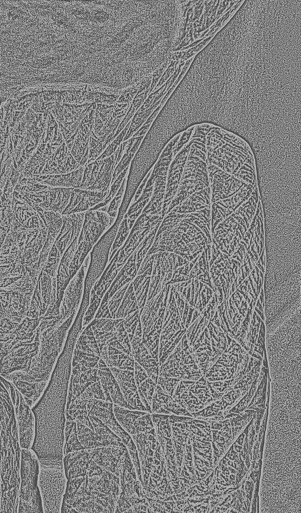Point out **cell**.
<instances>
[{
  "instance_id": "cell-3",
  "label": "cell",
  "mask_w": 301,
  "mask_h": 513,
  "mask_svg": "<svg viewBox=\"0 0 301 513\" xmlns=\"http://www.w3.org/2000/svg\"><path fill=\"white\" fill-rule=\"evenodd\" d=\"M174 18H164L142 29L129 43L115 52L105 56L107 64L139 63L161 55L174 38Z\"/></svg>"
},
{
  "instance_id": "cell-13",
  "label": "cell",
  "mask_w": 301,
  "mask_h": 513,
  "mask_svg": "<svg viewBox=\"0 0 301 513\" xmlns=\"http://www.w3.org/2000/svg\"><path fill=\"white\" fill-rule=\"evenodd\" d=\"M211 189V203L226 200L252 186L212 164H207Z\"/></svg>"
},
{
  "instance_id": "cell-26",
  "label": "cell",
  "mask_w": 301,
  "mask_h": 513,
  "mask_svg": "<svg viewBox=\"0 0 301 513\" xmlns=\"http://www.w3.org/2000/svg\"><path fill=\"white\" fill-rule=\"evenodd\" d=\"M68 56L66 53H52L38 56L25 62L22 66L29 70L38 71L49 70L61 64Z\"/></svg>"
},
{
  "instance_id": "cell-7",
  "label": "cell",
  "mask_w": 301,
  "mask_h": 513,
  "mask_svg": "<svg viewBox=\"0 0 301 513\" xmlns=\"http://www.w3.org/2000/svg\"><path fill=\"white\" fill-rule=\"evenodd\" d=\"M39 458L32 448L22 449L18 513H42L43 508L38 480Z\"/></svg>"
},
{
  "instance_id": "cell-30",
  "label": "cell",
  "mask_w": 301,
  "mask_h": 513,
  "mask_svg": "<svg viewBox=\"0 0 301 513\" xmlns=\"http://www.w3.org/2000/svg\"><path fill=\"white\" fill-rule=\"evenodd\" d=\"M180 380L176 378L159 376L157 384L159 385L167 393L172 396Z\"/></svg>"
},
{
  "instance_id": "cell-32",
  "label": "cell",
  "mask_w": 301,
  "mask_h": 513,
  "mask_svg": "<svg viewBox=\"0 0 301 513\" xmlns=\"http://www.w3.org/2000/svg\"><path fill=\"white\" fill-rule=\"evenodd\" d=\"M140 82L137 83L122 91L117 103L121 104H130L136 95Z\"/></svg>"
},
{
  "instance_id": "cell-21",
  "label": "cell",
  "mask_w": 301,
  "mask_h": 513,
  "mask_svg": "<svg viewBox=\"0 0 301 513\" xmlns=\"http://www.w3.org/2000/svg\"><path fill=\"white\" fill-rule=\"evenodd\" d=\"M67 478L84 476L92 460L91 449L70 452L62 456Z\"/></svg>"
},
{
  "instance_id": "cell-11",
  "label": "cell",
  "mask_w": 301,
  "mask_h": 513,
  "mask_svg": "<svg viewBox=\"0 0 301 513\" xmlns=\"http://www.w3.org/2000/svg\"><path fill=\"white\" fill-rule=\"evenodd\" d=\"M174 293L169 295L159 340V362L162 364L186 333Z\"/></svg>"
},
{
  "instance_id": "cell-2",
  "label": "cell",
  "mask_w": 301,
  "mask_h": 513,
  "mask_svg": "<svg viewBox=\"0 0 301 513\" xmlns=\"http://www.w3.org/2000/svg\"><path fill=\"white\" fill-rule=\"evenodd\" d=\"M22 449L14 405L1 383L0 513H18Z\"/></svg>"
},
{
  "instance_id": "cell-4",
  "label": "cell",
  "mask_w": 301,
  "mask_h": 513,
  "mask_svg": "<svg viewBox=\"0 0 301 513\" xmlns=\"http://www.w3.org/2000/svg\"><path fill=\"white\" fill-rule=\"evenodd\" d=\"M207 164H214L236 177L247 164H255L248 144L239 136L216 126L206 137Z\"/></svg>"
},
{
  "instance_id": "cell-31",
  "label": "cell",
  "mask_w": 301,
  "mask_h": 513,
  "mask_svg": "<svg viewBox=\"0 0 301 513\" xmlns=\"http://www.w3.org/2000/svg\"><path fill=\"white\" fill-rule=\"evenodd\" d=\"M213 37H210L205 39L204 41L192 47L191 48H188L187 50H179L182 52L180 60L186 62L189 59L195 56L203 49L206 45L210 42Z\"/></svg>"
},
{
  "instance_id": "cell-6",
  "label": "cell",
  "mask_w": 301,
  "mask_h": 513,
  "mask_svg": "<svg viewBox=\"0 0 301 513\" xmlns=\"http://www.w3.org/2000/svg\"><path fill=\"white\" fill-rule=\"evenodd\" d=\"M38 486L44 512H61L68 479L62 458H39Z\"/></svg>"
},
{
  "instance_id": "cell-23",
  "label": "cell",
  "mask_w": 301,
  "mask_h": 513,
  "mask_svg": "<svg viewBox=\"0 0 301 513\" xmlns=\"http://www.w3.org/2000/svg\"><path fill=\"white\" fill-rule=\"evenodd\" d=\"M134 376L140 399L147 412L152 413L151 405L157 383L147 375L145 370L135 362Z\"/></svg>"
},
{
  "instance_id": "cell-24",
  "label": "cell",
  "mask_w": 301,
  "mask_h": 513,
  "mask_svg": "<svg viewBox=\"0 0 301 513\" xmlns=\"http://www.w3.org/2000/svg\"><path fill=\"white\" fill-rule=\"evenodd\" d=\"M98 347L100 356L108 367L134 370L135 361L132 356L108 345Z\"/></svg>"
},
{
  "instance_id": "cell-28",
  "label": "cell",
  "mask_w": 301,
  "mask_h": 513,
  "mask_svg": "<svg viewBox=\"0 0 301 513\" xmlns=\"http://www.w3.org/2000/svg\"><path fill=\"white\" fill-rule=\"evenodd\" d=\"M87 416L92 426L93 429L96 433L107 440L122 441L116 434L96 416L91 412H88Z\"/></svg>"
},
{
  "instance_id": "cell-10",
  "label": "cell",
  "mask_w": 301,
  "mask_h": 513,
  "mask_svg": "<svg viewBox=\"0 0 301 513\" xmlns=\"http://www.w3.org/2000/svg\"><path fill=\"white\" fill-rule=\"evenodd\" d=\"M159 376L179 380L197 381L203 375L186 333L159 367Z\"/></svg>"
},
{
  "instance_id": "cell-8",
  "label": "cell",
  "mask_w": 301,
  "mask_h": 513,
  "mask_svg": "<svg viewBox=\"0 0 301 513\" xmlns=\"http://www.w3.org/2000/svg\"><path fill=\"white\" fill-rule=\"evenodd\" d=\"M112 221L113 219L106 212L99 210L86 211L77 249L69 268L70 281L81 266L93 246Z\"/></svg>"
},
{
  "instance_id": "cell-5",
  "label": "cell",
  "mask_w": 301,
  "mask_h": 513,
  "mask_svg": "<svg viewBox=\"0 0 301 513\" xmlns=\"http://www.w3.org/2000/svg\"><path fill=\"white\" fill-rule=\"evenodd\" d=\"M164 2L157 8L142 11L122 19L107 32L97 44L95 51L100 54L110 55L129 43L142 29L157 22L164 11Z\"/></svg>"
},
{
  "instance_id": "cell-18",
  "label": "cell",
  "mask_w": 301,
  "mask_h": 513,
  "mask_svg": "<svg viewBox=\"0 0 301 513\" xmlns=\"http://www.w3.org/2000/svg\"><path fill=\"white\" fill-rule=\"evenodd\" d=\"M108 367L116 380L127 404L133 410L147 411L138 393L134 370L120 369L111 366Z\"/></svg>"
},
{
  "instance_id": "cell-22",
  "label": "cell",
  "mask_w": 301,
  "mask_h": 513,
  "mask_svg": "<svg viewBox=\"0 0 301 513\" xmlns=\"http://www.w3.org/2000/svg\"><path fill=\"white\" fill-rule=\"evenodd\" d=\"M84 166L71 172L57 175L34 176L32 178L38 182L51 187L79 188L82 183Z\"/></svg>"
},
{
  "instance_id": "cell-17",
  "label": "cell",
  "mask_w": 301,
  "mask_h": 513,
  "mask_svg": "<svg viewBox=\"0 0 301 513\" xmlns=\"http://www.w3.org/2000/svg\"><path fill=\"white\" fill-rule=\"evenodd\" d=\"M106 400L120 407L133 410L125 401L119 386L105 362L100 357L95 365Z\"/></svg>"
},
{
  "instance_id": "cell-19",
  "label": "cell",
  "mask_w": 301,
  "mask_h": 513,
  "mask_svg": "<svg viewBox=\"0 0 301 513\" xmlns=\"http://www.w3.org/2000/svg\"><path fill=\"white\" fill-rule=\"evenodd\" d=\"M3 23L10 27L23 28L34 24L36 18L21 1H1Z\"/></svg>"
},
{
  "instance_id": "cell-34",
  "label": "cell",
  "mask_w": 301,
  "mask_h": 513,
  "mask_svg": "<svg viewBox=\"0 0 301 513\" xmlns=\"http://www.w3.org/2000/svg\"><path fill=\"white\" fill-rule=\"evenodd\" d=\"M178 62L179 61L176 62L175 61H173L172 60H170V64L169 65L168 68L163 74L161 78L160 79V81H159L158 84L155 88L153 91L161 87L163 85H164L167 82V81L168 80H169L172 77V76H173L175 71Z\"/></svg>"
},
{
  "instance_id": "cell-33",
  "label": "cell",
  "mask_w": 301,
  "mask_h": 513,
  "mask_svg": "<svg viewBox=\"0 0 301 513\" xmlns=\"http://www.w3.org/2000/svg\"><path fill=\"white\" fill-rule=\"evenodd\" d=\"M170 56L165 61H164L160 66H159L153 72L152 75V81L149 94H150L154 91L155 88L156 87L160 79L161 78L163 74H164L165 70L167 69L169 65L170 64L171 60Z\"/></svg>"
},
{
  "instance_id": "cell-25",
  "label": "cell",
  "mask_w": 301,
  "mask_h": 513,
  "mask_svg": "<svg viewBox=\"0 0 301 513\" xmlns=\"http://www.w3.org/2000/svg\"><path fill=\"white\" fill-rule=\"evenodd\" d=\"M75 421L76 422L77 437L83 449L117 445L123 443L122 441H111L104 439L88 426L81 422Z\"/></svg>"
},
{
  "instance_id": "cell-27",
  "label": "cell",
  "mask_w": 301,
  "mask_h": 513,
  "mask_svg": "<svg viewBox=\"0 0 301 513\" xmlns=\"http://www.w3.org/2000/svg\"><path fill=\"white\" fill-rule=\"evenodd\" d=\"M63 437L62 456L69 452L83 449L77 437L75 421L65 419Z\"/></svg>"
},
{
  "instance_id": "cell-29",
  "label": "cell",
  "mask_w": 301,
  "mask_h": 513,
  "mask_svg": "<svg viewBox=\"0 0 301 513\" xmlns=\"http://www.w3.org/2000/svg\"><path fill=\"white\" fill-rule=\"evenodd\" d=\"M194 57H195L191 58V59H189L188 60H187L185 62V64H184V66H183L181 71L180 72V73L179 74L178 76L176 78V80L175 81V82H174L173 85L171 86V87H170L169 90L168 91V92L166 94V95L162 99L161 101V102L160 103V106H161V107L163 106L164 105V104L166 103V102L167 101V100L169 98V97L172 94V93H173L174 91L177 88V87L178 86L179 84L181 81L182 79L183 78V77L185 75L186 72L188 70V69H189V67H190L192 62H193V61L194 60Z\"/></svg>"
},
{
  "instance_id": "cell-16",
  "label": "cell",
  "mask_w": 301,
  "mask_h": 513,
  "mask_svg": "<svg viewBox=\"0 0 301 513\" xmlns=\"http://www.w3.org/2000/svg\"><path fill=\"white\" fill-rule=\"evenodd\" d=\"M127 450L123 443L93 448L92 459L97 464L119 477Z\"/></svg>"
},
{
  "instance_id": "cell-15",
  "label": "cell",
  "mask_w": 301,
  "mask_h": 513,
  "mask_svg": "<svg viewBox=\"0 0 301 513\" xmlns=\"http://www.w3.org/2000/svg\"><path fill=\"white\" fill-rule=\"evenodd\" d=\"M113 412L118 422L130 435L146 432L154 428L152 413L147 411L130 410L113 404Z\"/></svg>"
},
{
  "instance_id": "cell-12",
  "label": "cell",
  "mask_w": 301,
  "mask_h": 513,
  "mask_svg": "<svg viewBox=\"0 0 301 513\" xmlns=\"http://www.w3.org/2000/svg\"><path fill=\"white\" fill-rule=\"evenodd\" d=\"M1 382L8 390L14 405L21 448H32L36 437V418L32 408L12 383L2 377Z\"/></svg>"
},
{
  "instance_id": "cell-14",
  "label": "cell",
  "mask_w": 301,
  "mask_h": 513,
  "mask_svg": "<svg viewBox=\"0 0 301 513\" xmlns=\"http://www.w3.org/2000/svg\"><path fill=\"white\" fill-rule=\"evenodd\" d=\"M85 403L87 414L91 412L101 420L121 439L128 450H137L130 435L116 419L112 402L92 398L86 400Z\"/></svg>"
},
{
  "instance_id": "cell-1",
  "label": "cell",
  "mask_w": 301,
  "mask_h": 513,
  "mask_svg": "<svg viewBox=\"0 0 301 513\" xmlns=\"http://www.w3.org/2000/svg\"><path fill=\"white\" fill-rule=\"evenodd\" d=\"M44 212L25 202L14 205L9 231L1 244V271L14 277L40 274L60 231Z\"/></svg>"
},
{
  "instance_id": "cell-9",
  "label": "cell",
  "mask_w": 301,
  "mask_h": 513,
  "mask_svg": "<svg viewBox=\"0 0 301 513\" xmlns=\"http://www.w3.org/2000/svg\"><path fill=\"white\" fill-rule=\"evenodd\" d=\"M166 290L165 287L164 290L146 300L140 313L142 340L152 355L158 360L160 336L168 299Z\"/></svg>"
},
{
  "instance_id": "cell-20",
  "label": "cell",
  "mask_w": 301,
  "mask_h": 513,
  "mask_svg": "<svg viewBox=\"0 0 301 513\" xmlns=\"http://www.w3.org/2000/svg\"><path fill=\"white\" fill-rule=\"evenodd\" d=\"M132 356L135 362L146 371L147 375L157 383L159 376V360L150 353L142 340V337L134 335L130 341Z\"/></svg>"
}]
</instances>
